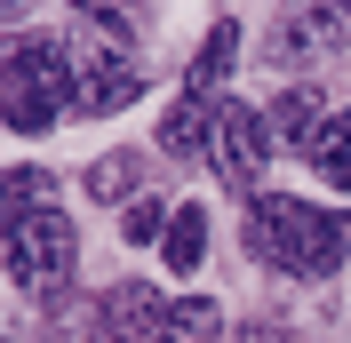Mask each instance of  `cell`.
Instances as JSON below:
<instances>
[{"instance_id": "obj_1", "label": "cell", "mask_w": 351, "mask_h": 343, "mask_svg": "<svg viewBox=\"0 0 351 343\" xmlns=\"http://www.w3.org/2000/svg\"><path fill=\"white\" fill-rule=\"evenodd\" d=\"M247 248L271 272L328 279L335 263H351V208H311L295 192H256L247 200Z\"/></svg>"}, {"instance_id": "obj_2", "label": "cell", "mask_w": 351, "mask_h": 343, "mask_svg": "<svg viewBox=\"0 0 351 343\" xmlns=\"http://www.w3.org/2000/svg\"><path fill=\"white\" fill-rule=\"evenodd\" d=\"M64 112H80L64 40H8L0 48V120L16 136H48Z\"/></svg>"}, {"instance_id": "obj_3", "label": "cell", "mask_w": 351, "mask_h": 343, "mask_svg": "<svg viewBox=\"0 0 351 343\" xmlns=\"http://www.w3.org/2000/svg\"><path fill=\"white\" fill-rule=\"evenodd\" d=\"M0 263L32 303H56L72 287V263H80V239H72V215L64 208H32L24 224L0 232Z\"/></svg>"}, {"instance_id": "obj_4", "label": "cell", "mask_w": 351, "mask_h": 343, "mask_svg": "<svg viewBox=\"0 0 351 343\" xmlns=\"http://www.w3.org/2000/svg\"><path fill=\"white\" fill-rule=\"evenodd\" d=\"M72 88H80V112H120L144 88V56L112 16H88L80 8V40H72Z\"/></svg>"}, {"instance_id": "obj_5", "label": "cell", "mask_w": 351, "mask_h": 343, "mask_svg": "<svg viewBox=\"0 0 351 343\" xmlns=\"http://www.w3.org/2000/svg\"><path fill=\"white\" fill-rule=\"evenodd\" d=\"M208 160H216V176L232 184V192H247V200H256L263 160H271V120H263V112H247L240 96H223V104H216V120H208Z\"/></svg>"}, {"instance_id": "obj_6", "label": "cell", "mask_w": 351, "mask_h": 343, "mask_svg": "<svg viewBox=\"0 0 351 343\" xmlns=\"http://www.w3.org/2000/svg\"><path fill=\"white\" fill-rule=\"evenodd\" d=\"M328 48H351V0H295L271 32V56L295 64V56H328Z\"/></svg>"}, {"instance_id": "obj_7", "label": "cell", "mask_w": 351, "mask_h": 343, "mask_svg": "<svg viewBox=\"0 0 351 343\" xmlns=\"http://www.w3.org/2000/svg\"><path fill=\"white\" fill-rule=\"evenodd\" d=\"M223 335V303H208V296H160V311L144 320V335L136 343H216Z\"/></svg>"}, {"instance_id": "obj_8", "label": "cell", "mask_w": 351, "mask_h": 343, "mask_svg": "<svg viewBox=\"0 0 351 343\" xmlns=\"http://www.w3.org/2000/svg\"><path fill=\"white\" fill-rule=\"evenodd\" d=\"M263 120H271V144L311 152V144H319V128H328V104H319V88H287V96L263 112Z\"/></svg>"}, {"instance_id": "obj_9", "label": "cell", "mask_w": 351, "mask_h": 343, "mask_svg": "<svg viewBox=\"0 0 351 343\" xmlns=\"http://www.w3.org/2000/svg\"><path fill=\"white\" fill-rule=\"evenodd\" d=\"M232 48H240V24H216V32L199 40L192 72H184V96H199V104H216V80L232 72Z\"/></svg>"}, {"instance_id": "obj_10", "label": "cell", "mask_w": 351, "mask_h": 343, "mask_svg": "<svg viewBox=\"0 0 351 343\" xmlns=\"http://www.w3.org/2000/svg\"><path fill=\"white\" fill-rule=\"evenodd\" d=\"M160 256H168L176 272H199V263H208V208L184 200V208L168 215V232H160Z\"/></svg>"}, {"instance_id": "obj_11", "label": "cell", "mask_w": 351, "mask_h": 343, "mask_svg": "<svg viewBox=\"0 0 351 343\" xmlns=\"http://www.w3.org/2000/svg\"><path fill=\"white\" fill-rule=\"evenodd\" d=\"M32 208H56L48 176H40V168H8V176H0V232H8V224H24Z\"/></svg>"}, {"instance_id": "obj_12", "label": "cell", "mask_w": 351, "mask_h": 343, "mask_svg": "<svg viewBox=\"0 0 351 343\" xmlns=\"http://www.w3.org/2000/svg\"><path fill=\"white\" fill-rule=\"evenodd\" d=\"M311 168L351 192V112H328V128H319V144H311Z\"/></svg>"}, {"instance_id": "obj_13", "label": "cell", "mask_w": 351, "mask_h": 343, "mask_svg": "<svg viewBox=\"0 0 351 343\" xmlns=\"http://www.w3.org/2000/svg\"><path fill=\"white\" fill-rule=\"evenodd\" d=\"M88 192L104 200V208H112V200H128V192H136V152H112V160H96V168H88Z\"/></svg>"}, {"instance_id": "obj_14", "label": "cell", "mask_w": 351, "mask_h": 343, "mask_svg": "<svg viewBox=\"0 0 351 343\" xmlns=\"http://www.w3.org/2000/svg\"><path fill=\"white\" fill-rule=\"evenodd\" d=\"M152 232H168V215L144 200V208H128V239H152Z\"/></svg>"}, {"instance_id": "obj_15", "label": "cell", "mask_w": 351, "mask_h": 343, "mask_svg": "<svg viewBox=\"0 0 351 343\" xmlns=\"http://www.w3.org/2000/svg\"><path fill=\"white\" fill-rule=\"evenodd\" d=\"M240 343H295V335H287V327H247Z\"/></svg>"}, {"instance_id": "obj_16", "label": "cell", "mask_w": 351, "mask_h": 343, "mask_svg": "<svg viewBox=\"0 0 351 343\" xmlns=\"http://www.w3.org/2000/svg\"><path fill=\"white\" fill-rule=\"evenodd\" d=\"M40 0H0V24H16V16H32Z\"/></svg>"}, {"instance_id": "obj_17", "label": "cell", "mask_w": 351, "mask_h": 343, "mask_svg": "<svg viewBox=\"0 0 351 343\" xmlns=\"http://www.w3.org/2000/svg\"><path fill=\"white\" fill-rule=\"evenodd\" d=\"M80 8H88V16H104V8H112V0H80ZM128 8H136V0H128Z\"/></svg>"}]
</instances>
